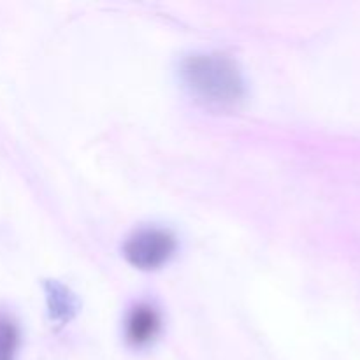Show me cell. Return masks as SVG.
Returning a JSON list of instances; mask_svg holds the SVG:
<instances>
[{
  "label": "cell",
  "mask_w": 360,
  "mask_h": 360,
  "mask_svg": "<svg viewBox=\"0 0 360 360\" xmlns=\"http://www.w3.org/2000/svg\"><path fill=\"white\" fill-rule=\"evenodd\" d=\"M160 330V316L157 309L148 304H139L127 319V340L136 347H144L157 338Z\"/></svg>",
  "instance_id": "obj_3"
},
{
  "label": "cell",
  "mask_w": 360,
  "mask_h": 360,
  "mask_svg": "<svg viewBox=\"0 0 360 360\" xmlns=\"http://www.w3.org/2000/svg\"><path fill=\"white\" fill-rule=\"evenodd\" d=\"M18 343H20V334L14 322L0 315V360L16 359Z\"/></svg>",
  "instance_id": "obj_5"
},
{
  "label": "cell",
  "mask_w": 360,
  "mask_h": 360,
  "mask_svg": "<svg viewBox=\"0 0 360 360\" xmlns=\"http://www.w3.org/2000/svg\"><path fill=\"white\" fill-rule=\"evenodd\" d=\"M176 246V238L169 231L144 227L127 239L123 245V255L137 269L155 271L172 259Z\"/></svg>",
  "instance_id": "obj_2"
},
{
  "label": "cell",
  "mask_w": 360,
  "mask_h": 360,
  "mask_svg": "<svg viewBox=\"0 0 360 360\" xmlns=\"http://www.w3.org/2000/svg\"><path fill=\"white\" fill-rule=\"evenodd\" d=\"M48 301L51 308V316L55 320H69L76 311V301L65 287L56 281L48 283Z\"/></svg>",
  "instance_id": "obj_4"
},
{
  "label": "cell",
  "mask_w": 360,
  "mask_h": 360,
  "mask_svg": "<svg viewBox=\"0 0 360 360\" xmlns=\"http://www.w3.org/2000/svg\"><path fill=\"white\" fill-rule=\"evenodd\" d=\"M179 72L190 95L210 109L232 111L246 97L241 69L227 55L195 53L183 60Z\"/></svg>",
  "instance_id": "obj_1"
}]
</instances>
